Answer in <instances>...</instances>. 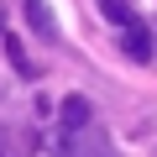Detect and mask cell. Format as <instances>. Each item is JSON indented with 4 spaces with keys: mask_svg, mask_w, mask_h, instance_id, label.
Here are the masks:
<instances>
[{
    "mask_svg": "<svg viewBox=\"0 0 157 157\" xmlns=\"http://www.w3.org/2000/svg\"><path fill=\"white\" fill-rule=\"evenodd\" d=\"M121 52H126L131 63H147V58H152V32H147V26H126V32H121Z\"/></svg>",
    "mask_w": 157,
    "mask_h": 157,
    "instance_id": "7a4b0ae2",
    "label": "cell"
},
{
    "mask_svg": "<svg viewBox=\"0 0 157 157\" xmlns=\"http://www.w3.org/2000/svg\"><path fill=\"white\" fill-rule=\"evenodd\" d=\"M94 121V105H89V94H68L63 105H58V126H63V136H78Z\"/></svg>",
    "mask_w": 157,
    "mask_h": 157,
    "instance_id": "6da1fadb",
    "label": "cell"
},
{
    "mask_svg": "<svg viewBox=\"0 0 157 157\" xmlns=\"http://www.w3.org/2000/svg\"><path fill=\"white\" fill-rule=\"evenodd\" d=\"M26 21L37 37H52V16H47V0H26Z\"/></svg>",
    "mask_w": 157,
    "mask_h": 157,
    "instance_id": "3957f363",
    "label": "cell"
},
{
    "mask_svg": "<svg viewBox=\"0 0 157 157\" xmlns=\"http://www.w3.org/2000/svg\"><path fill=\"white\" fill-rule=\"evenodd\" d=\"M100 11H105L115 26H131V6H126V0H100Z\"/></svg>",
    "mask_w": 157,
    "mask_h": 157,
    "instance_id": "277c9868",
    "label": "cell"
}]
</instances>
